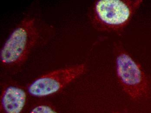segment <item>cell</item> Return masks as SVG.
Returning a JSON list of instances; mask_svg holds the SVG:
<instances>
[{
	"label": "cell",
	"mask_w": 151,
	"mask_h": 113,
	"mask_svg": "<svg viewBox=\"0 0 151 113\" xmlns=\"http://www.w3.org/2000/svg\"><path fill=\"white\" fill-rule=\"evenodd\" d=\"M116 71L123 91L135 101L151 98V76L145 73L120 42L114 44Z\"/></svg>",
	"instance_id": "cell-1"
},
{
	"label": "cell",
	"mask_w": 151,
	"mask_h": 113,
	"mask_svg": "<svg viewBox=\"0 0 151 113\" xmlns=\"http://www.w3.org/2000/svg\"><path fill=\"white\" fill-rule=\"evenodd\" d=\"M143 2L142 0H98L91 14L92 24L100 32L121 35Z\"/></svg>",
	"instance_id": "cell-2"
},
{
	"label": "cell",
	"mask_w": 151,
	"mask_h": 113,
	"mask_svg": "<svg viewBox=\"0 0 151 113\" xmlns=\"http://www.w3.org/2000/svg\"><path fill=\"white\" fill-rule=\"evenodd\" d=\"M39 36L35 20L30 18L23 20L11 33L1 49L0 60L2 65L14 67L24 63Z\"/></svg>",
	"instance_id": "cell-3"
},
{
	"label": "cell",
	"mask_w": 151,
	"mask_h": 113,
	"mask_svg": "<svg viewBox=\"0 0 151 113\" xmlns=\"http://www.w3.org/2000/svg\"><path fill=\"white\" fill-rule=\"evenodd\" d=\"M86 70V65L80 64L47 73L30 83L27 88L28 93L39 97L52 95L81 76Z\"/></svg>",
	"instance_id": "cell-4"
},
{
	"label": "cell",
	"mask_w": 151,
	"mask_h": 113,
	"mask_svg": "<svg viewBox=\"0 0 151 113\" xmlns=\"http://www.w3.org/2000/svg\"><path fill=\"white\" fill-rule=\"evenodd\" d=\"M25 91L15 85L3 90L0 100V113H22L26 103Z\"/></svg>",
	"instance_id": "cell-5"
},
{
	"label": "cell",
	"mask_w": 151,
	"mask_h": 113,
	"mask_svg": "<svg viewBox=\"0 0 151 113\" xmlns=\"http://www.w3.org/2000/svg\"><path fill=\"white\" fill-rule=\"evenodd\" d=\"M29 113H59L51 106L40 104L34 107Z\"/></svg>",
	"instance_id": "cell-6"
},
{
	"label": "cell",
	"mask_w": 151,
	"mask_h": 113,
	"mask_svg": "<svg viewBox=\"0 0 151 113\" xmlns=\"http://www.w3.org/2000/svg\"><path fill=\"white\" fill-rule=\"evenodd\" d=\"M113 113H127L122 112H113Z\"/></svg>",
	"instance_id": "cell-7"
}]
</instances>
